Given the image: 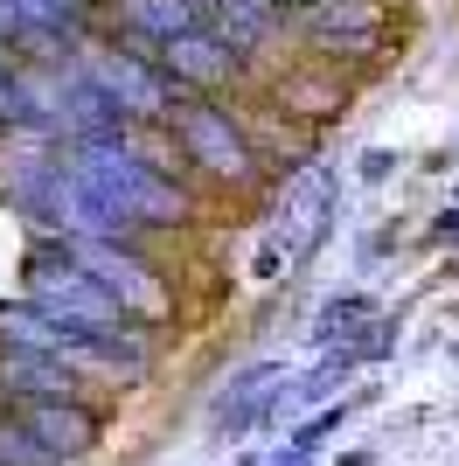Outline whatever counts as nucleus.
Returning <instances> with one entry per match:
<instances>
[{
	"label": "nucleus",
	"instance_id": "nucleus-1",
	"mask_svg": "<svg viewBox=\"0 0 459 466\" xmlns=\"http://www.w3.org/2000/svg\"><path fill=\"white\" fill-rule=\"evenodd\" d=\"M21 272H28L36 307L56 313L63 328L91 334V341H112V349H147V341H139V320L118 307V292L105 286V279H91L84 265H76L70 244H42V251H28Z\"/></svg>",
	"mask_w": 459,
	"mask_h": 466
},
{
	"label": "nucleus",
	"instance_id": "nucleus-2",
	"mask_svg": "<svg viewBox=\"0 0 459 466\" xmlns=\"http://www.w3.org/2000/svg\"><path fill=\"white\" fill-rule=\"evenodd\" d=\"M63 167H70L84 188H97L112 209H126L133 223H189L195 202L174 181H160V167H153L147 154H133V147H118V139H76L70 154H63Z\"/></svg>",
	"mask_w": 459,
	"mask_h": 466
},
{
	"label": "nucleus",
	"instance_id": "nucleus-3",
	"mask_svg": "<svg viewBox=\"0 0 459 466\" xmlns=\"http://www.w3.org/2000/svg\"><path fill=\"white\" fill-rule=\"evenodd\" d=\"M0 349H21V355H49V362H63V370L76 376H105L118 362V370L147 376V349H112V341H91V334L63 328L56 313H42L36 299H15V307H0Z\"/></svg>",
	"mask_w": 459,
	"mask_h": 466
},
{
	"label": "nucleus",
	"instance_id": "nucleus-4",
	"mask_svg": "<svg viewBox=\"0 0 459 466\" xmlns=\"http://www.w3.org/2000/svg\"><path fill=\"white\" fill-rule=\"evenodd\" d=\"M174 139H181V154L195 167H209L223 188H250L258 181V147L244 139V126L209 105V97H189V105H174Z\"/></svg>",
	"mask_w": 459,
	"mask_h": 466
},
{
	"label": "nucleus",
	"instance_id": "nucleus-5",
	"mask_svg": "<svg viewBox=\"0 0 459 466\" xmlns=\"http://www.w3.org/2000/svg\"><path fill=\"white\" fill-rule=\"evenodd\" d=\"M147 56L174 91H189V97H209V91L244 77V56H237L216 28H189V35H174V42H153Z\"/></svg>",
	"mask_w": 459,
	"mask_h": 466
},
{
	"label": "nucleus",
	"instance_id": "nucleus-6",
	"mask_svg": "<svg viewBox=\"0 0 459 466\" xmlns=\"http://www.w3.org/2000/svg\"><path fill=\"white\" fill-rule=\"evenodd\" d=\"M327 223H334V175H327V160H300L292 181L279 188V202H271V237L292 258H306L327 237Z\"/></svg>",
	"mask_w": 459,
	"mask_h": 466
},
{
	"label": "nucleus",
	"instance_id": "nucleus-7",
	"mask_svg": "<svg viewBox=\"0 0 459 466\" xmlns=\"http://www.w3.org/2000/svg\"><path fill=\"white\" fill-rule=\"evenodd\" d=\"M300 35L321 56H376L390 35V15H382V0H321L300 15Z\"/></svg>",
	"mask_w": 459,
	"mask_h": 466
},
{
	"label": "nucleus",
	"instance_id": "nucleus-8",
	"mask_svg": "<svg viewBox=\"0 0 459 466\" xmlns=\"http://www.w3.org/2000/svg\"><path fill=\"white\" fill-rule=\"evenodd\" d=\"M15 425H21L42 452H49V460L63 466V460H84V452L105 439V410L76 404V397H63V404H28Z\"/></svg>",
	"mask_w": 459,
	"mask_h": 466
},
{
	"label": "nucleus",
	"instance_id": "nucleus-9",
	"mask_svg": "<svg viewBox=\"0 0 459 466\" xmlns=\"http://www.w3.org/2000/svg\"><path fill=\"white\" fill-rule=\"evenodd\" d=\"M84 390V376L63 370V362H49V355H21V349H0V397L15 410L28 404H63V397H76Z\"/></svg>",
	"mask_w": 459,
	"mask_h": 466
},
{
	"label": "nucleus",
	"instance_id": "nucleus-10",
	"mask_svg": "<svg viewBox=\"0 0 459 466\" xmlns=\"http://www.w3.org/2000/svg\"><path fill=\"white\" fill-rule=\"evenodd\" d=\"M118 21H126L133 49H153V42H174L189 28H209V7L202 0H118Z\"/></svg>",
	"mask_w": 459,
	"mask_h": 466
},
{
	"label": "nucleus",
	"instance_id": "nucleus-11",
	"mask_svg": "<svg viewBox=\"0 0 459 466\" xmlns=\"http://www.w3.org/2000/svg\"><path fill=\"white\" fill-rule=\"evenodd\" d=\"M279 112L306 118V126H327V118L348 105V84L342 77H321V70H292V77H279Z\"/></svg>",
	"mask_w": 459,
	"mask_h": 466
},
{
	"label": "nucleus",
	"instance_id": "nucleus-12",
	"mask_svg": "<svg viewBox=\"0 0 459 466\" xmlns=\"http://www.w3.org/2000/svg\"><path fill=\"white\" fill-rule=\"evenodd\" d=\"M369 334H376V307H369L362 292H342V299L321 313V341H327V349H342V355H355Z\"/></svg>",
	"mask_w": 459,
	"mask_h": 466
},
{
	"label": "nucleus",
	"instance_id": "nucleus-13",
	"mask_svg": "<svg viewBox=\"0 0 459 466\" xmlns=\"http://www.w3.org/2000/svg\"><path fill=\"white\" fill-rule=\"evenodd\" d=\"M342 425H348V404H327L321 418H313V425H300V431H292V460H300V452H313V446L327 439V431H342Z\"/></svg>",
	"mask_w": 459,
	"mask_h": 466
},
{
	"label": "nucleus",
	"instance_id": "nucleus-14",
	"mask_svg": "<svg viewBox=\"0 0 459 466\" xmlns=\"http://www.w3.org/2000/svg\"><path fill=\"white\" fill-rule=\"evenodd\" d=\"M334 466H369V460H362V452H348V460H334Z\"/></svg>",
	"mask_w": 459,
	"mask_h": 466
}]
</instances>
